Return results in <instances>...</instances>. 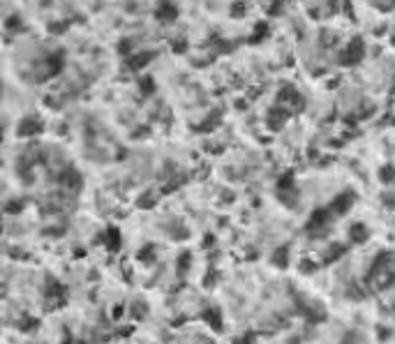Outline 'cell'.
I'll return each mask as SVG.
<instances>
[{
	"label": "cell",
	"instance_id": "52a82bcc",
	"mask_svg": "<svg viewBox=\"0 0 395 344\" xmlns=\"http://www.w3.org/2000/svg\"><path fill=\"white\" fill-rule=\"evenodd\" d=\"M155 16H157V21H162V24H171V21L178 18V10H176L174 2H162V5L157 7Z\"/></svg>",
	"mask_w": 395,
	"mask_h": 344
},
{
	"label": "cell",
	"instance_id": "7a4b0ae2",
	"mask_svg": "<svg viewBox=\"0 0 395 344\" xmlns=\"http://www.w3.org/2000/svg\"><path fill=\"white\" fill-rule=\"evenodd\" d=\"M363 56H365V46H363V40H360V37H353L351 42L347 44V48L342 51L340 62H342V65H356V62L363 60Z\"/></svg>",
	"mask_w": 395,
	"mask_h": 344
},
{
	"label": "cell",
	"instance_id": "d6a6232c",
	"mask_svg": "<svg viewBox=\"0 0 395 344\" xmlns=\"http://www.w3.org/2000/svg\"><path fill=\"white\" fill-rule=\"evenodd\" d=\"M130 46H132L130 40H123V42H120V46H118V51H120V54H127V51H130Z\"/></svg>",
	"mask_w": 395,
	"mask_h": 344
},
{
	"label": "cell",
	"instance_id": "74e56055",
	"mask_svg": "<svg viewBox=\"0 0 395 344\" xmlns=\"http://www.w3.org/2000/svg\"><path fill=\"white\" fill-rule=\"evenodd\" d=\"M63 344H72V340H70V338H67V340H65V342H63Z\"/></svg>",
	"mask_w": 395,
	"mask_h": 344
},
{
	"label": "cell",
	"instance_id": "4dcf8cb0",
	"mask_svg": "<svg viewBox=\"0 0 395 344\" xmlns=\"http://www.w3.org/2000/svg\"><path fill=\"white\" fill-rule=\"evenodd\" d=\"M300 268H303V272H312V270H314V268H317V266H314V264H312V261H303V264H300Z\"/></svg>",
	"mask_w": 395,
	"mask_h": 344
},
{
	"label": "cell",
	"instance_id": "f1b7e54d",
	"mask_svg": "<svg viewBox=\"0 0 395 344\" xmlns=\"http://www.w3.org/2000/svg\"><path fill=\"white\" fill-rule=\"evenodd\" d=\"M132 314H134V316H144L146 314V308H144V302H134V308H132Z\"/></svg>",
	"mask_w": 395,
	"mask_h": 344
},
{
	"label": "cell",
	"instance_id": "603a6c76",
	"mask_svg": "<svg viewBox=\"0 0 395 344\" xmlns=\"http://www.w3.org/2000/svg\"><path fill=\"white\" fill-rule=\"evenodd\" d=\"M379 178H381L383 182H393L395 180V166H383V169L379 171Z\"/></svg>",
	"mask_w": 395,
	"mask_h": 344
},
{
	"label": "cell",
	"instance_id": "5bb4252c",
	"mask_svg": "<svg viewBox=\"0 0 395 344\" xmlns=\"http://www.w3.org/2000/svg\"><path fill=\"white\" fill-rule=\"evenodd\" d=\"M328 218H330V212H328V210H323V208H319V210L312 212L310 222H307V229H321L323 224L328 222Z\"/></svg>",
	"mask_w": 395,
	"mask_h": 344
},
{
	"label": "cell",
	"instance_id": "7402d4cb",
	"mask_svg": "<svg viewBox=\"0 0 395 344\" xmlns=\"http://www.w3.org/2000/svg\"><path fill=\"white\" fill-rule=\"evenodd\" d=\"M155 196H153V194L150 192H146L144 196H139V201H137V206L139 208H153V206H155Z\"/></svg>",
	"mask_w": 395,
	"mask_h": 344
},
{
	"label": "cell",
	"instance_id": "5b68a950",
	"mask_svg": "<svg viewBox=\"0 0 395 344\" xmlns=\"http://www.w3.org/2000/svg\"><path fill=\"white\" fill-rule=\"evenodd\" d=\"M44 130V125L37 118H24L17 127V134L19 136H37V134Z\"/></svg>",
	"mask_w": 395,
	"mask_h": 344
},
{
	"label": "cell",
	"instance_id": "836d02e7",
	"mask_svg": "<svg viewBox=\"0 0 395 344\" xmlns=\"http://www.w3.org/2000/svg\"><path fill=\"white\" fill-rule=\"evenodd\" d=\"M282 12V2H273V5H270V10H268V14H273V16H275V14H280Z\"/></svg>",
	"mask_w": 395,
	"mask_h": 344
},
{
	"label": "cell",
	"instance_id": "9a60e30c",
	"mask_svg": "<svg viewBox=\"0 0 395 344\" xmlns=\"http://www.w3.org/2000/svg\"><path fill=\"white\" fill-rule=\"evenodd\" d=\"M107 248L109 252H118L120 250V231L116 226H109L107 229Z\"/></svg>",
	"mask_w": 395,
	"mask_h": 344
},
{
	"label": "cell",
	"instance_id": "cb8c5ba5",
	"mask_svg": "<svg viewBox=\"0 0 395 344\" xmlns=\"http://www.w3.org/2000/svg\"><path fill=\"white\" fill-rule=\"evenodd\" d=\"M37 326H40V321L30 319V316H24V319H21V324H19V328H21V330H33V328H37Z\"/></svg>",
	"mask_w": 395,
	"mask_h": 344
},
{
	"label": "cell",
	"instance_id": "6da1fadb",
	"mask_svg": "<svg viewBox=\"0 0 395 344\" xmlns=\"http://www.w3.org/2000/svg\"><path fill=\"white\" fill-rule=\"evenodd\" d=\"M284 104H289V106H291V114L305 109V100H303V95H300V92L296 90L293 86H284V88L277 92V106H282V109H284Z\"/></svg>",
	"mask_w": 395,
	"mask_h": 344
},
{
	"label": "cell",
	"instance_id": "9c48e42d",
	"mask_svg": "<svg viewBox=\"0 0 395 344\" xmlns=\"http://www.w3.org/2000/svg\"><path fill=\"white\" fill-rule=\"evenodd\" d=\"M201 319L208 321L210 328H213V330H217V332L224 328V324H222V312L217 308H206L204 312H201Z\"/></svg>",
	"mask_w": 395,
	"mask_h": 344
},
{
	"label": "cell",
	"instance_id": "d6986e66",
	"mask_svg": "<svg viewBox=\"0 0 395 344\" xmlns=\"http://www.w3.org/2000/svg\"><path fill=\"white\" fill-rule=\"evenodd\" d=\"M266 32H268V24H266V21H261V24L254 26V35L250 37V42L257 44L259 40H263V37H266Z\"/></svg>",
	"mask_w": 395,
	"mask_h": 344
},
{
	"label": "cell",
	"instance_id": "484cf974",
	"mask_svg": "<svg viewBox=\"0 0 395 344\" xmlns=\"http://www.w3.org/2000/svg\"><path fill=\"white\" fill-rule=\"evenodd\" d=\"M153 256H155V254H153V245H148V248H144L139 252V259L141 261H153Z\"/></svg>",
	"mask_w": 395,
	"mask_h": 344
},
{
	"label": "cell",
	"instance_id": "e0dca14e",
	"mask_svg": "<svg viewBox=\"0 0 395 344\" xmlns=\"http://www.w3.org/2000/svg\"><path fill=\"white\" fill-rule=\"evenodd\" d=\"M344 252H347V250H344V245L335 242L333 248H328V252H326V256H323V264H333V261H337Z\"/></svg>",
	"mask_w": 395,
	"mask_h": 344
},
{
	"label": "cell",
	"instance_id": "d590c367",
	"mask_svg": "<svg viewBox=\"0 0 395 344\" xmlns=\"http://www.w3.org/2000/svg\"><path fill=\"white\" fill-rule=\"evenodd\" d=\"M120 314H123V308H120V305H118V308H116V310H114V319H118Z\"/></svg>",
	"mask_w": 395,
	"mask_h": 344
},
{
	"label": "cell",
	"instance_id": "f35d334b",
	"mask_svg": "<svg viewBox=\"0 0 395 344\" xmlns=\"http://www.w3.org/2000/svg\"><path fill=\"white\" fill-rule=\"evenodd\" d=\"M393 44H395V37H393Z\"/></svg>",
	"mask_w": 395,
	"mask_h": 344
},
{
	"label": "cell",
	"instance_id": "8992f818",
	"mask_svg": "<svg viewBox=\"0 0 395 344\" xmlns=\"http://www.w3.org/2000/svg\"><path fill=\"white\" fill-rule=\"evenodd\" d=\"M58 180L63 182V185H67V188L72 190V192H79V190H81V185H84V180H81V176H79L77 169H67L65 174L58 176Z\"/></svg>",
	"mask_w": 395,
	"mask_h": 344
},
{
	"label": "cell",
	"instance_id": "e575fe53",
	"mask_svg": "<svg viewBox=\"0 0 395 344\" xmlns=\"http://www.w3.org/2000/svg\"><path fill=\"white\" fill-rule=\"evenodd\" d=\"M243 16V14H245V5H234V16Z\"/></svg>",
	"mask_w": 395,
	"mask_h": 344
},
{
	"label": "cell",
	"instance_id": "8d00e7d4",
	"mask_svg": "<svg viewBox=\"0 0 395 344\" xmlns=\"http://www.w3.org/2000/svg\"><path fill=\"white\" fill-rule=\"evenodd\" d=\"M388 335H390V332H386V330H383V328H379V338H381V340H386V338H388Z\"/></svg>",
	"mask_w": 395,
	"mask_h": 344
},
{
	"label": "cell",
	"instance_id": "ba28073f",
	"mask_svg": "<svg viewBox=\"0 0 395 344\" xmlns=\"http://www.w3.org/2000/svg\"><path fill=\"white\" fill-rule=\"evenodd\" d=\"M289 111L287 109H282V106H275V109H270V114H268V127L275 132V130H280L282 125H284V120L289 118Z\"/></svg>",
	"mask_w": 395,
	"mask_h": 344
},
{
	"label": "cell",
	"instance_id": "f546056e",
	"mask_svg": "<svg viewBox=\"0 0 395 344\" xmlns=\"http://www.w3.org/2000/svg\"><path fill=\"white\" fill-rule=\"evenodd\" d=\"M374 7H381V12H390L395 7V2H372Z\"/></svg>",
	"mask_w": 395,
	"mask_h": 344
},
{
	"label": "cell",
	"instance_id": "4316f807",
	"mask_svg": "<svg viewBox=\"0 0 395 344\" xmlns=\"http://www.w3.org/2000/svg\"><path fill=\"white\" fill-rule=\"evenodd\" d=\"M14 26H21V18H19L17 14H14V16H10V18L5 21V28H7V30H17Z\"/></svg>",
	"mask_w": 395,
	"mask_h": 344
},
{
	"label": "cell",
	"instance_id": "ffe728a7",
	"mask_svg": "<svg viewBox=\"0 0 395 344\" xmlns=\"http://www.w3.org/2000/svg\"><path fill=\"white\" fill-rule=\"evenodd\" d=\"M24 201L21 199H14V201H10V204H5V212H10V215H17V212H21L24 210Z\"/></svg>",
	"mask_w": 395,
	"mask_h": 344
},
{
	"label": "cell",
	"instance_id": "ac0fdd59",
	"mask_svg": "<svg viewBox=\"0 0 395 344\" xmlns=\"http://www.w3.org/2000/svg\"><path fill=\"white\" fill-rule=\"evenodd\" d=\"M273 261H275L277 268H287L289 266V248H280L273 254Z\"/></svg>",
	"mask_w": 395,
	"mask_h": 344
},
{
	"label": "cell",
	"instance_id": "7c38bea8",
	"mask_svg": "<svg viewBox=\"0 0 395 344\" xmlns=\"http://www.w3.org/2000/svg\"><path fill=\"white\" fill-rule=\"evenodd\" d=\"M367 238H370V231H367L365 224H351L349 226V240L356 242V245H360V242H365Z\"/></svg>",
	"mask_w": 395,
	"mask_h": 344
},
{
	"label": "cell",
	"instance_id": "83f0119b",
	"mask_svg": "<svg viewBox=\"0 0 395 344\" xmlns=\"http://www.w3.org/2000/svg\"><path fill=\"white\" fill-rule=\"evenodd\" d=\"M254 338H257L254 332H247V335H243V338L236 340V344H254Z\"/></svg>",
	"mask_w": 395,
	"mask_h": 344
},
{
	"label": "cell",
	"instance_id": "4fadbf2b",
	"mask_svg": "<svg viewBox=\"0 0 395 344\" xmlns=\"http://www.w3.org/2000/svg\"><path fill=\"white\" fill-rule=\"evenodd\" d=\"M220 118H222V109H213L208 114V118H206V122H201V125L197 127V132H213V130L220 125Z\"/></svg>",
	"mask_w": 395,
	"mask_h": 344
},
{
	"label": "cell",
	"instance_id": "1f68e13d",
	"mask_svg": "<svg viewBox=\"0 0 395 344\" xmlns=\"http://www.w3.org/2000/svg\"><path fill=\"white\" fill-rule=\"evenodd\" d=\"M215 280H217V272H215V270H210V272H208V278L204 280V286H210V284L215 282Z\"/></svg>",
	"mask_w": 395,
	"mask_h": 344
},
{
	"label": "cell",
	"instance_id": "44dd1931",
	"mask_svg": "<svg viewBox=\"0 0 395 344\" xmlns=\"http://www.w3.org/2000/svg\"><path fill=\"white\" fill-rule=\"evenodd\" d=\"M190 261H192V254L185 252L178 256V275H183V272H187V268H190Z\"/></svg>",
	"mask_w": 395,
	"mask_h": 344
},
{
	"label": "cell",
	"instance_id": "3957f363",
	"mask_svg": "<svg viewBox=\"0 0 395 344\" xmlns=\"http://www.w3.org/2000/svg\"><path fill=\"white\" fill-rule=\"evenodd\" d=\"M47 310L63 308L65 305V286L56 280H49V289H47Z\"/></svg>",
	"mask_w": 395,
	"mask_h": 344
},
{
	"label": "cell",
	"instance_id": "d4e9b609",
	"mask_svg": "<svg viewBox=\"0 0 395 344\" xmlns=\"http://www.w3.org/2000/svg\"><path fill=\"white\" fill-rule=\"evenodd\" d=\"M141 90H144V95H150V92L155 90V86H153V78H141Z\"/></svg>",
	"mask_w": 395,
	"mask_h": 344
},
{
	"label": "cell",
	"instance_id": "8fae6325",
	"mask_svg": "<svg viewBox=\"0 0 395 344\" xmlns=\"http://www.w3.org/2000/svg\"><path fill=\"white\" fill-rule=\"evenodd\" d=\"M63 62H65V58H63V51H58V54H54V56H49V60L44 62V65H47V74H44V78L56 76V74L63 70Z\"/></svg>",
	"mask_w": 395,
	"mask_h": 344
},
{
	"label": "cell",
	"instance_id": "2e32d148",
	"mask_svg": "<svg viewBox=\"0 0 395 344\" xmlns=\"http://www.w3.org/2000/svg\"><path fill=\"white\" fill-rule=\"evenodd\" d=\"M293 185H296V178H293V171H287L277 180V192H293Z\"/></svg>",
	"mask_w": 395,
	"mask_h": 344
},
{
	"label": "cell",
	"instance_id": "277c9868",
	"mask_svg": "<svg viewBox=\"0 0 395 344\" xmlns=\"http://www.w3.org/2000/svg\"><path fill=\"white\" fill-rule=\"evenodd\" d=\"M353 201H356V196H353V192H342V194H337L335 199L330 201L328 210H330V212H335V215H347V212L351 210Z\"/></svg>",
	"mask_w": 395,
	"mask_h": 344
},
{
	"label": "cell",
	"instance_id": "30bf717a",
	"mask_svg": "<svg viewBox=\"0 0 395 344\" xmlns=\"http://www.w3.org/2000/svg\"><path fill=\"white\" fill-rule=\"evenodd\" d=\"M153 58H155V51H141V54H134L127 58V67H130V70H141V67L148 65Z\"/></svg>",
	"mask_w": 395,
	"mask_h": 344
}]
</instances>
